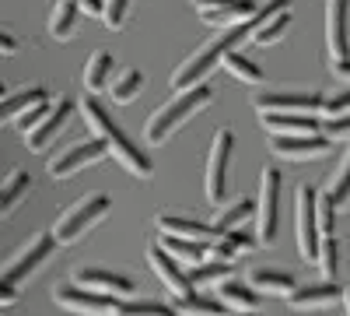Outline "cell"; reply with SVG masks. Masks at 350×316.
Returning <instances> with one entry per match:
<instances>
[{
	"instance_id": "1",
	"label": "cell",
	"mask_w": 350,
	"mask_h": 316,
	"mask_svg": "<svg viewBox=\"0 0 350 316\" xmlns=\"http://www.w3.org/2000/svg\"><path fill=\"white\" fill-rule=\"evenodd\" d=\"M81 117H84V123H88V130H92V137H98L102 145L109 148V155L120 162L126 172H133L137 180H148L151 172H154V162L148 158V151H140L133 141L120 130V123H116L109 112H105V106L95 99V95H88V99H81Z\"/></svg>"
},
{
	"instance_id": "2",
	"label": "cell",
	"mask_w": 350,
	"mask_h": 316,
	"mask_svg": "<svg viewBox=\"0 0 350 316\" xmlns=\"http://www.w3.org/2000/svg\"><path fill=\"white\" fill-rule=\"evenodd\" d=\"M214 102V88L207 81H200L193 84V88H183V92H175L158 112H151V120L148 127H144V137H148V145L151 148H161L165 141L179 130L183 123H189V117H196L200 109H207Z\"/></svg>"
},
{
	"instance_id": "3",
	"label": "cell",
	"mask_w": 350,
	"mask_h": 316,
	"mask_svg": "<svg viewBox=\"0 0 350 316\" xmlns=\"http://www.w3.org/2000/svg\"><path fill=\"white\" fill-rule=\"evenodd\" d=\"M109 208H112L109 193H88L84 200H77L74 208H67L60 218H56V225H53L56 243H60V246H70V243L84 239V236L92 232V228L109 215Z\"/></svg>"
},
{
	"instance_id": "4",
	"label": "cell",
	"mask_w": 350,
	"mask_h": 316,
	"mask_svg": "<svg viewBox=\"0 0 350 316\" xmlns=\"http://www.w3.org/2000/svg\"><path fill=\"white\" fill-rule=\"evenodd\" d=\"M326 56L336 77H350V0H326Z\"/></svg>"
},
{
	"instance_id": "5",
	"label": "cell",
	"mask_w": 350,
	"mask_h": 316,
	"mask_svg": "<svg viewBox=\"0 0 350 316\" xmlns=\"http://www.w3.org/2000/svg\"><path fill=\"white\" fill-rule=\"evenodd\" d=\"M53 302L67 309V313H81V316H116L120 313V295H109V292H92V289H81L77 281H60L53 289Z\"/></svg>"
},
{
	"instance_id": "6",
	"label": "cell",
	"mask_w": 350,
	"mask_h": 316,
	"mask_svg": "<svg viewBox=\"0 0 350 316\" xmlns=\"http://www.w3.org/2000/svg\"><path fill=\"white\" fill-rule=\"evenodd\" d=\"M315 200L319 193L301 183L295 190V239H298V253H301V260L315 264V256H319V239H323V232H319V211H315Z\"/></svg>"
},
{
	"instance_id": "7",
	"label": "cell",
	"mask_w": 350,
	"mask_h": 316,
	"mask_svg": "<svg viewBox=\"0 0 350 316\" xmlns=\"http://www.w3.org/2000/svg\"><path fill=\"white\" fill-rule=\"evenodd\" d=\"M231 151H235V134L221 127L211 141V158H207V176H203V190L214 208L224 204L228 197V169H231Z\"/></svg>"
},
{
	"instance_id": "8",
	"label": "cell",
	"mask_w": 350,
	"mask_h": 316,
	"mask_svg": "<svg viewBox=\"0 0 350 316\" xmlns=\"http://www.w3.org/2000/svg\"><path fill=\"white\" fill-rule=\"evenodd\" d=\"M277 218H280V172L273 165L259 176V200H256V239L259 246H270L277 239Z\"/></svg>"
},
{
	"instance_id": "9",
	"label": "cell",
	"mask_w": 350,
	"mask_h": 316,
	"mask_svg": "<svg viewBox=\"0 0 350 316\" xmlns=\"http://www.w3.org/2000/svg\"><path fill=\"white\" fill-rule=\"evenodd\" d=\"M105 155H109V148L102 145V141L98 137H88V141H77V145H70L64 151H56L46 162V172H49V180H67V176H74V172L102 162Z\"/></svg>"
},
{
	"instance_id": "10",
	"label": "cell",
	"mask_w": 350,
	"mask_h": 316,
	"mask_svg": "<svg viewBox=\"0 0 350 316\" xmlns=\"http://www.w3.org/2000/svg\"><path fill=\"white\" fill-rule=\"evenodd\" d=\"M56 246H60V243H56L53 232H39L32 243H28V246L18 253V256H11V264L0 271V281H8V284H25V281L32 278V274L49 260V256H53Z\"/></svg>"
},
{
	"instance_id": "11",
	"label": "cell",
	"mask_w": 350,
	"mask_h": 316,
	"mask_svg": "<svg viewBox=\"0 0 350 316\" xmlns=\"http://www.w3.org/2000/svg\"><path fill=\"white\" fill-rule=\"evenodd\" d=\"M148 264H151V271L161 278V284L168 289L172 299H186V295L196 292V284L189 281V274L179 267V260H175V256H172L161 243H151V246H148Z\"/></svg>"
},
{
	"instance_id": "12",
	"label": "cell",
	"mask_w": 350,
	"mask_h": 316,
	"mask_svg": "<svg viewBox=\"0 0 350 316\" xmlns=\"http://www.w3.org/2000/svg\"><path fill=\"white\" fill-rule=\"evenodd\" d=\"M74 102L70 99H56L53 106H49V112H46V117H42V123L32 130V134H25V145H28V151H46L49 145H53V141L56 137H60V130L70 123V117H74Z\"/></svg>"
},
{
	"instance_id": "13",
	"label": "cell",
	"mask_w": 350,
	"mask_h": 316,
	"mask_svg": "<svg viewBox=\"0 0 350 316\" xmlns=\"http://www.w3.org/2000/svg\"><path fill=\"white\" fill-rule=\"evenodd\" d=\"M333 141L323 134H298V137H270V151L287 158V162H312L329 155Z\"/></svg>"
},
{
	"instance_id": "14",
	"label": "cell",
	"mask_w": 350,
	"mask_h": 316,
	"mask_svg": "<svg viewBox=\"0 0 350 316\" xmlns=\"http://www.w3.org/2000/svg\"><path fill=\"white\" fill-rule=\"evenodd\" d=\"M256 112H323V92H267L256 95Z\"/></svg>"
},
{
	"instance_id": "15",
	"label": "cell",
	"mask_w": 350,
	"mask_h": 316,
	"mask_svg": "<svg viewBox=\"0 0 350 316\" xmlns=\"http://www.w3.org/2000/svg\"><path fill=\"white\" fill-rule=\"evenodd\" d=\"M259 123L270 137H298L323 130V120L315 112H259Z\"/></svg>"
},
{
	"instance_id": "16",
	"label": "cell",
	"mask_w": 350,
	"mask_h": 316,
	"mask_svg": "<svg viewBox=\"0 0 350 316\" xmlns=\"http://www.w3.org/2000/svg\"><path fill=\"white\" fill-rule=\"evenodd\" d=\"M193 8L200 11V18L207 25H239L245 21L259 4H252V0H193Z\"/></svg>"
},
{
	"instance_id": "17",
	"label": "cell",
	"mask_w": 350,
	"mask_h": 316,
	"mask_svg": "<svg viewBox=\"0 0 350 316\" xmlns=\"http://www.w3.org/2000/svg\"><path fill=\"white\" fill-rule=\"evenodd\" d=\"M161 236H183V239H203V243H217L221 232L214 221H200V218H183V215H158Z\"/></svg>"
},
{
	"instance_id": "18",
	"label": "cell",
	"mask_w": 350,
	"mask_h": 316,
	"mask_svg": "<svg viewBox=\"0 0 350 316\" xmlns=\"http://www.w3.org/2000/svg\"><path fill=\"white\" fill-rule=\"evenodd\" d=\"M340 299H343V289H340L336 281H319V284L295 289V292L287 295V306L308 313V309H326V306H333V302H340Z\"/></svg>"
},
{
	"instance_id": "19",
	"label": "cell",
	"mask_w": 350,
	"mask_h": 316,
	"mask_svg": "<svg viewBox=\"0 0 350 316\" xmlns=\"http://www.w3.org/2000/svg\"><path fill=\"white\" fill-rule=\"evenodd\" d=\"M74 281L81 284V289L109 292V295H120V299L133 295V278L116 274V271H102V267H84V271H77V278H74Z\"/></svg>"
},
{
	"instance_id": "20",
	"label": "cell",
	"mask_w": 350,
	"mask_h": 316,
	"mask_svg": "<svg viewBox=\"0 0 350 316\" xmlns=\"http://www.w3.org/2000/svg\"><path fill=\"white\" fill-rule=\"evenodd\" d=\"M217 299L228 309H239V313H256L262 306V292H256L249 281H235V278H224L217 284Z\"/></svg>"
},
{
	"instance_id": "21",
	"label": "cell",
	"mask_w": 350,
	"mask_h": 316,
	"mask_svg": "<svg viewBox=\"0 0 350 316\" xmlns=\"http://www.w3.org/2000/svg\"><path fill=\"white\" fill-rule=\"evenodd\" d=\"M46 99H49V92L42 88V84H28V88H21V92H14V95H4V99H0V127L14 123L21 112H28L32 106H39V102H46Z\"/></svg>"
},
{
	"instance_id": "22",
	"label": "cell",
	"mask_w": 350,
	"mask_h": 316,
	"mask_svg": "<svg viewBox=\"0 0 350 316\" xmlns=\"http://www.w3.org/2000/svg\"><path fill=\"white\" fill-rule=\"evenodd\" d=\"M249 284H252L256 292H262V295H280V299H287L291 292L298 289V281L291 278L287 271H270V267L252 271L249 274Z\"/></svg>"
},
{
	"instance_id": "23",
	"label": "cell",
	"mask_w": 350,
	"mask_h": 316,
	"mask_svg": "<svg viewBox=\"0 0 350 316\" xmlns=\"http://www.w3.org/2000/svg\"><path fill=\"white\" fill-rule=\"evenodd\" d=\"M112 67H116V60H112V53L109 49H95L92 56H88V64H84V88L88 92H105V84H109V77H112Z\"/></svg>"
},
{
	"instance_id": "24",
	"label": "cell",
	"mask_w": 350,
	"mask_h": 316,
	"mask_svg": "<svg viewBox=\"0 0 350 316\" xmlns=\"http://www.w3.org/2000/svg\"><path fill=\"white\" fill-rule=\"evenodd\" d=\"M161 246L183 264H203L211 256V243L203 239H183V236H161Z\"/></svg>"
},
{
	"instance_id": "25",
	"label": "cell",
	"mask_w": 350,
	"mask_h": 316,
	"mask_svg": "<svg viewBox=\"0 0 350 316\" xmlns=\"http://www.w3.org/2000/svg\"><path fill=\"white\" fill-rule=\"evenodd\" d=\"M84 11L74 4V0H60V4L53 8V14H49V36L56 39V42H67L70 39V32L77 28V18H81Z\"/></svg>"
},
{
	"instance_id": "26",
	"label": "cell",
	"mask_w": 350,
	"mask_h": 316,
	"mask_svg": "<svg viewBox=\"0 0 350 316\" xmlns=\"http://www.w3.org/2000/svg\"><path fill=\"white\" fill-rule=\"evenodd\" d=\"M28 186H32V176H28L25 169H14L11 176L4 180V186H0V218L11 215L21 204V197L28 193Z\"/></svg>"
},
{
	"instance_id": "27",
	"label": "cell",
	"mask_w": 350,
	"mask_h": 316,
	"mask_svg": "<svg viewBox=\"0 0 350 316\" xmlns=\"http://www.w3.org/2000/svg\"><path fill=\"white\" fill-rule=\"evenodd\" d=\"M172 306L179 316H228V306L221 299H207L200 292H193L186 299H172Z\"/></svg>"
},
{
	"instance_id": "28",
	"label": "cell",
	"mask_w": 350,
	"mask_h": 316,
	"mask_svg": "<svg viewBox=\"0 0 350 316\" xmlns=\"http://www.w3.org/2000/svg\"><path fill=\"white\" fill-rule=\"evenodd\" d=\"M231 271H235V264H228V260H214V256H207L203 264H193L189 281L196 284V289H207V284H221L224 278H231Z\"/></svg>"
},
{
	"instance_id": "29",
	"label": "cell",
	"mask_w": 350,
	"mask_h": 316,
	"mask_svg": "<svg viewBox=\"0 0 350 316\" xmlns=\"http://www.w3.org/2000/svg\"><path fill=\"white\" fill-rule=\"evenodd\" d=\"M287 28H291V8L287 11H277V14H270L267 21H262L256 32H252V39L249 42H256V46H273V42H280L284 36H287Z\"/></svg>"
},
{
	"instance_id": "30",
	"label": "cell",
	"mask_w": 350,
	"mask_h": 316,
	"mask_svg": "<svg viewBox=\"0 0 350 316\" xmlns=\"http://www.w3.org/2000/svg\"><path fill=\"white\" fill-rule=\"evenodd\" d=\"M224 67H228V74H235L245 84H262V81H267V71H262L256 60H249L245 53H239V49H231L224 56Z\"/></svg>"
},
{
	"instance_id": "31",
	"label": "cell",
	"mask_w": 350,
	"mask_h": 316,
	"mask_svg": "<svg viewBox=\"0 0 350 316\" xmlns=\"http://www.w3.org/2000/svg\"><path fill=\"white\" fill-rule=\"evenodd\" d=\"M140 88H144V71L130 67V71H123L120 77H116V81L109 84V95H112V102L130 106V102L140 95Z\"/></svg>"
},
{
	"instance_id": "32",
	"label": "cell",
	"mask_w": 350,
	"mask_h": 316,
	"mask_svg": "<svg viewBox=\"0 0 350 316\" xmlns=\"http://www.w3.org/2000/svg\"><path fill=\"white\" fill-rule=\"evenodd\" d=\"M249 215H256V200H249V197H239V200H231L228 208H221L217 211V218H214V228L224 236L228 228H235V225H242Z\"/></svg>"
},
{
	"instance_id": "33",
	"label": "cell",
	"mask_w": 350,
	"mask_h": 316,
	"mask_svg": "<svg viewBox=\"0 0 350 316\" xmlns=\"http://www.w3.org/2000/svg\"><path fill=\"white\" fill-rule=\"evenodd\" d=\"M326 193H329V200L336 204V211L350 208V148H347L343 162L336 165V172H333V180H329Z\"/></svg>"
},
{
	"instance_id": "34",
	"label": "cell",
	"mask_w": 350,
	"mask_h": 316,
	"mask_svg": "<svg viewBox=\"0 0 350 316\" xmlns=\"http://www.w3.org/2000/svg\"><path fill=\"white\" fill-rule=\"evenodd\" d=\"M315 264H319V271H323V281H336V274H340V243H336V236L319 239Z\"/></svg>"
},
{
	"instance_id": "35",
	"label": "cell",
	"mask_w": 350,
	"mask_h": 316,
	"mask_svg": "<svg viewBox=\"0 0 350 316\" xmlns=\"http://www.w3.org/2000/svg\"><path fill=\"white\" fill-rule=\"evenodd\" d=\"M116 316H179L175 306H161V302H151V299H133V302H123Z\"/></svg>"
},
{
	"instance_id": "36",
	"label": "cell",
	"mask_w": 350,
	"mask_h": 316,
	"mask_svg": "<svg viewBox=\"0 0 350 316\" xmlns=\"http://www.w3.org/2000/svg\"><path fill=\"white\" fill-rule=\"evenodd\" d=\"M130 8H133V0H105V8H102V21H105V28L120 32V28L126 25V18H130Z\"/></svg>"
},
{
	"instance_id": "37",
	"label": "cell",
	"mask_w": 350,
	"mask_h": 316,
	"mask_svg": "<svg viewBox=\"0 0 350 316\" xmlns=\"http://www.w3.org/2000/svg\"><path fill=\"white\" fill-rule=\"evenodd\" d=\"M315 211H319V232H323V236H333V228H336V204L329 200V193H326V190L319 193Z\"/></svg>"
},
{
	"instance_id": "38",
	"label": "cell",
	"mask_w": 350,
	"mask_h": 316,
	"mask_svg": "<svg viewBox=\"0 0 350 316\" xmlns=\"http://www.w3.org/2000/svg\"><path fill=\"white\" fill-rule=\"evenodd\" d=\"M319 134L329 137V141H350V112H343V117H326Z\"/></svg>"
},
{
	"instance_id": "39",
	"label": "cell",
	"mask_w": 350,
	"mask_h": 316,
	"mask_svg": "<svg viewBox=\"0 0 350 316\" xmlns=\"http://www.w3.org/2000/svg\"><path fill=\"white\" fill-rule=\"evenodd\" d=\"M221 239H224L231 250H239V253H249V250H256V246H259L256 232H245V228H239V225H235V228H228V232H224Z\"/></svg>"
},
{
	"instance_id": "40",
	"label": "cell",
	"mask_w": 350,
	"mask_h": 316,
	"mask_svg": "<svg viewBox=\"0 0 350 316\" xmlns=\"http://www.w3.org/2000/svg\"><path fill=\"white\" fill-rule=\"evenodd\" d=\"M323 112H326V117H343V112H350V88L323 95Z\"/></svg>"
},
{
	"instance_id": "41",
	"label": "cell",
	"mask_w": 350,
	"mask_h": 316,
	"mask_svg": "<svg viewBox=\"0 0 350 316\" xmlns=\"http://www.w3.org/2000/svg\"><path fill=\"white\" fill-rule=\"evenodd\" d=\"M46 112H49V99H46V102H39V106H32L28 112H21V117H18V130H21V134H32V130L42 123Z\"/></svg>"
},
{
	"instance_id": "42",
	"label": "cell",
	"mask_w": 350,
	"mask_h": 316,
	"mask_svg": "<svg viewBox=\"0 0 350 316\" xmlns=\"http://www.w3.org/2000/svg\"><path fill=\"white\" fill-rule=\"evenodd\" d=\"M18 299H21L18 284H8V281H0V306H14Z\"/></svg>"
},
{
	"instance_id": "43",
	"label": "cell",
	"mask_w": 350,
	"mask_h": 316,
	"mask_svg": "<svg viewBox=\"0 0 350 316\" xmlns=\"http://www.w3.org/2000/svg\"><path fill=\"white\" fill-rule=\"evenodd\" d=\"M74 4H77L84 14H92V18H98V21H102V8H105L102 0H74Z\"/></svg>"
},
{
	"instance_id": "44",
	"label": "cell",
	"mask_w": 350,
	"mask_h": 316,
	"mask_svg": "<svg viewBox=\"0 0 350 316\" xmlns=\"http://www.w3.org/2000/svg\"><path fill=\"white\" fill-rule=\"evenodd\" d=\"M11 53H18V39L0 28V56H11Z\"/></svg>"
},
{
	"instance_id": "45",
	"label": "cell",
	"mask_w": 350,
	"mask_h": 316,
	"mask_svg": "<svg viewBox=\"0 0 350 316\" xmlns=\"http://www.w3.org/2000/svg\"><path fill=\"white\" fill-rule=\"evenodd\" d=\"M343 306H347V316H350V289H343Z\"/></svg>"
},
{
	"instance_id": "46",
	"label": "cell",
	"mask_w": 350,
	"mask_h": 316,
	"mask_svg": "<svg viewBox=\"0 0 350 316\" xmlns=\"http://www.w3.org/2000/svg\"><path fill=\"white\" fill-rule=\"evenodd\" d=\"M8 95V88H4V81H0V99H4Z\"/></svg>"
},
{
	"instance_id": "47",
	"label": "cell",
	"mask_w": 350,
	"mask_h": 316,
	"mask_svg": "<svg viewBox=\"0 0 350 316\" xmlns=\"http://www.w3.org/2000/svg\"><path fill=\"white\" fill-rule=\"evenodd\" d=\"M228 316H231V313H228ZM239 316H256V313H239Z\"/></svg>"
}]
</instances>
